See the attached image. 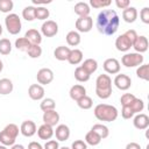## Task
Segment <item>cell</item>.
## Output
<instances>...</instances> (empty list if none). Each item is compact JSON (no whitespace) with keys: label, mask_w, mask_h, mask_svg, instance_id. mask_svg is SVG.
<instances>
[{"label":"cell","mask_w":149,"mask_h":149,"mask_svg":"<svg viewBox=\"0 0 149 149\" xmlns=\"http://www.w3.org/2000/svg\"><path fill=\"white\" fill-rule=\"evenodd\" d=\"M120 24L119 15L113 9H104L97 16V29L102 35H113Z\"/></svg>","instance_id":"6da1fadb"},{"label":"cell","mask_w":149,"mask_h":149,"mask_svg":"<svg viewBox=\"0 0 149 149\" xmlns=\"http://www.w3.org/2000/svg\"><path fill=\"white\" fill-rule=\"evenodd\" d=\"M119 115V112L116 107L107 104H99L94 107V116L99 121H106V122H112L116 120Z\"/></svg>","instance_id":"7a4b0ae2"},{"label":"cell","mask_w":149,"mask_h":149,"mask_svg":"<svg viewBox=\"0 0 149 149\" xmlns=\"http://www.w3.org/2000/svg\"><path fill=\"white\" fill-rule=\"evenodd\" d=\"M95 93L100 99H107L112 94V79L108 74H99L95 80Z\"/></svg>","instance_id":"3957f363"},{"label":"cell","mask_w":149,"mask_h":149,"mask_svg":"<svg viewBox=\"0 0 149 149\" xmlns=\"http://www.w3.org/2000/svg\"><path fill=\"white\" fill-rule=\"evenodd\" d=\"M5 26L7 28V31L12 35H16L21 31L22 24H21V19L19 17L17 14L15 13H9L5 17Z\"/></svg>","instance_id":"277c9868"},{"label":"cell","mask_w":149,"mask_h":149,"mask_svg":"<svg viewBox=\"0 0 149 149\" xmlns=\"http://www.w3.org/2000/svg\"><path fill=\"white\" fill-rule=\"evenodd\" d=\"M143 56L142 54H137V52H128L126 55L122 56L121 58V63L122 65H125L126 68H135V66H140L143 63Z\"/></svg>","instance_id":"5b68a950"},{"label":"cell","mask_w":149,"mask_h":149,"mask_svg":"<svg viewBox=\"0 0 149 149\" xmlns=\"http://www.w3.org/2000/svg\"><path fill=\"white\" fill-rule=\"evenodd\" d=\"M36 79L40 85H48L54 80V72L49 68H42L37 71Z\"/></svg>","instance_id":"8992f818"},{"label":"cell","mask_w":149,"mask_h":149,"mask_svg":"<svg viewBox=\"0 0 149 149\" xmlns=\"http://www.w3.org/2000/svg\"><path fill=\"white\" fill-rule=\"evenodd\" d=\"M93 27V19L88 16H80L76 21V29L80 33H88Z\"/></svg>","instance_id":"52a82bcc"},{"label":"cell","mask_w":149,"mask_h":149,"mask_svg":"<svg viewBox=\"0 0 149 149\" xmlns=\"http://www.w3.org/2000/svg\"><path fill=\"white\" fill-rule=\"evenodd\" d=\"M41 33L45 37H52L58 33V24L52 20H47L41 27Z\"/></svg>","instance_id":"ba28073f"},{"label":"cell","mask_w":149,"mask_h":149,"mask_svg":"<svg viewBox=\"0 0 149 149\" xmlns=\"http://www.w3.org/2000/svg\"><path fill=\"white\" fill-rule=\"evenodd\" d=\"M114 85L121 90V91H126L132 86V79L129 76L121 73V74H116L114 78Z\"/></svg>","instance_id":"9c48e42d"},{"label":"cell","mask_w":149,"mask_h":149,"mask_svg":"<svg viewBox=\"0 0 149 149\" xmlns=\"http://www.w3.org/2000/svg\"><path fill=\"white\" fill-rule=\"evenodd\" d=\"M20 132L23 136L26 137H31L36 134L37 132V128H36V125L34 121L31 120H26L21 123V127H20Z\"/></svg>","instance_id":"30bf717a"},{"label":"cell","mask_w":149,"mask_h":149,"mask_svg":"<svg viewBox=\"0 0 149 149\" xmlns=\"http://www.w3.org/2000/svg\"><path fill=\"white\" fill-rule=\"evenodd\" d=\"M102 68L107 73L115 74V73H119V71H120V63L116 58H107L104 62Z\"/></svg>","instance_id":"8fae6325"},{"label":"cell","mask_w":149,"mask_h":149,"mask_svg":"<svg viewBox=\"0 0 149 149\" xmlns=\"http://www.w3.org/2000/svg\"><path fill=\"white\" fill-rule=\"evenodd\" d=\"M28 95L33 100H42L44 97V88L40 84H31L28 88Z\"/></svg>","instance_id":"7c38bea8"},{"label":"cell","mask_w":149,"mask_h":149,"mask_svg":"<svg viewBox=\"0 0 149 149\" xmlns=\"http://www.w3.org/2000/svg\"><path fill=\"white\" fill-rule=\"evenodd\" d=\"M42 119H43V123L54 127L59 121V114L55 109H52V111H45V112H43Z\"/></svg>","instance_id":"4fadbf2b"},{"label":"cell","mask_w":149,"mask_h":149,"mask_svg":"<svg viewBox=\"0 0 149 149\" xmlns=\"http://www.w3.org/2000/svg\"><path fill=\"white\" fill-rule=\"evenodd\" d=\"M132 47L135 49V51L137 54H142L146 52L148 50V38L143 35H137V37L135 38V41L133 42Z\"/></svg>","instance_id":"5bb4252c"},{"label":"cell","mask_w":149,"mask_h":149,"mask_svg":"<svg viewBox=\"0 0 149 149\" xmlns=\"http://www.w3.org/2000/svg\"><path fill=\"white\" fill-rule=\"evenodd\" d=\"M133 125L135 128L140 129V130H143V129H147L148 126H149V116L144 113H139L135 118H134V121H133Z\"/></svg>","instance_id":"9a60e30c"},{"label":"cell","mask_w":149,"mask_h":149,"mask_svg":"<svg viewBox=\"0 0 149 149\" xmlns=\"http://www.w3.org/2000/svg\"><path fill=\"white\" fill-rule=\"evenodd\" d=\"M115 47L119 51H122V52H126L128 51L130 48H132V42L127 38V36L125 34L120 35L116 37L115 40Z\"/></svg>","instance_id":"2e32d148"},{"label":"cell","mask_w":149,"mask_h":149,"mask_svg":"<svg viewBox=\"0 0 149 149\" xmlns=\"http://www.w3.org/2000/svg\"><path fill=\"white\" fill-rule=\"evenodd\" d=\"M69 94H70V98H71L72 100L78 101L79 99H81L83 97L86 95V88H85L83 85L77 84V85H73V86L70 88Z\"/></svg>","instance_id":"e0dca14e"},{"label":"cell","mask_w":149,"mask_h":149,"mask_svg":"<svg viewBox=\"0 0 149 149\" xmlns=\"http://www.w3.org/2000/svg\"><path fill=\"white\" fill-rule=\"evenodd\" d=\"M54 134L58 141H66L70 137V128L66 125H58L56 130H54Z\"/></svg>","instance_id":"ac0fdd59"},{"label":"cell","mask_w":149,"mask_h":149,"mask_svg":"<svg viewBox=\"0 0 149 149\" xmlns=\"http://www.w3.org/2000/svg\"><path fill=\"white\" fill-rule=\"evenodd\" d=\"M122 19L127 23H133L137 19V9L135 7H128L122 10Z\"/></svg>","instance_id":"d6986e66"},{"label":"cell","mask_w":149,"mask_h":149,"mask_svg":"<svg viewBox=\"0 0 149 149\" xmlns=\"http://www.w3.org/2000/svg\"><path fill=\"white\" fill-rule=\"evenodd\" d=\"M37 135L41 140H50L54 136V129L51 126L43 123L42 126L38 127L37 129Z\"/></svg>","instance_id":"ffe728a7"},{"label":"cell","mask_w":149,"mask_h":149,"mask_svg":"<svg viewBox=\"0 0 149 149\" xmlns=\"http://www.w3.org/2000/svg\"><path fill=\"white\" fill-rule=\"evenodd\" d=\"M71 49L65 45H59L54 50V57L58 61H68Z\"/></svg>","instance_id":"44dd1931"},{"label":"cell","mask_w":149,"mask_h":149,"mask_svg":"<svg viewBox=\"0 0 149 149\" xmlns=\"http://www.w3.org/2000/svg\"><path fill=\"white\" fill-rule=\"evenodd\" d=\"M24 37L31 43V44H38L42 42V34L37 29H29L26 31Z\"/></svg>","instance_id":"7402d4cb"},{"label":"cell","mask_w":149,"mask_h":149,"mask_svg":"<svg viewBox=\"0 0 149 149\" xmlns=\"http://www.w3.org/2000/svg\"><path fill=\"white\" fill-rule=\"evenodd\" d=\"M74 13L77 14V15H79V17L80 16H88L90 15V12H91V9H90V6H88V3H86V2H77L76 5H74Z\"/></svg>","instance_id":"603a6c76"},{"label":"cell","mask_w":149,"mask_h":149,"mask_svg":"<svg viewBox=\"0 0 149 149\" xmlns=\"http://www.w3.org/2000/svg\"><path fill=\"white\" fill-rule=\"evenodd\" d=\"M88 74H92L93 72H95L97 71V69H98V62L95 61V59H93V58H87V59H85L84 62H83V64L80 65Z\"/></svg>","instance_id":"cb8c5ba5"},{"label":"cell","mask_w":149,"mask_h":149,"mask_svg":"<svg viewBox=\"0 0 149 149\" xmlns=\"http://www.w3.org/2000/svg\"><path fill=\"white\" fill-rule=\"evenodd\" d=\"M13 88H14V86H13V83L10 79H8V78L0 79V94H2V95L9 94V93H12Z\"/></svg>","instance_id":"d4e9b609"},{"label":"cell","mask_w":149,"mask_h":149,"mask_svg":"<svg viewBox=\"0 0 149 149\" xmlns=\"http://www.w3.org/2000/svg\"><path fill=\"white\" fill-rule=\"evenodd\" d=\"M81 61H83V52H81V50H79V49H72L70 51L68 62L70 64H72V65H77Z\"/></svg>","instance_id":"484cf974"},{"label":"cell","mask_w":149,"mask_h":149,"mask_svg":"<svg viewBox=\"0 0 149 149\" xmlns=\"http://www.w3.org/2000/svg\"><path fill=\"white\" fill-rule=\"evenodd\" d=\"M100 142H101V137L97 133H94L93 130H90L85 135V143L86 144H90V146L94 147V146H98Z\"/></svg>","instance_id":"4316f807"},{"label":"cell","mask_w":149,"mask_h":149,"mask_svg":"<svg viewBox=\"0 0 149 149\" xmlns=\"http://www.w3.org/2000/svg\"><path fill=\"white\" fill-rule=\"evenodd\" d=\"M66 42L70 47H77L80 43V35L78 31L71 30L66 34Z\"/></svg>","instance_id":"83f0119b"},{"label":"cell","mask_w":149,"mask_h":149,"mask_svg":"<svg viewBox=\"0 0 149 149\" xmlns=\"http://www.w3.org/2000/svg\"><path fill=\"white\" fill-rule=\"evenodd\" d=\"M91 130H93L94 133H97V134L101 137V140L106 139V137L109 135L108 128H107L105 125H102V123H95V125H93L92 128H91Z\"/></svg>","instance_id":"f1b7e54d"},{"label":"cell","mask_w":149,"mask_h":149,"mask_svg":"<svg viewBox=\"0 0 149 149\" xmlns=\"http://www.w3.org/2000/svg\"><path fill=\"white\" fill-rule=\"evenodd\" d=\"M90 76H91V74H88L81 66H78V68H76V70H74V78H76L78 81H80V83L87 81V80L90 79Z\"/></svg>","instance_id":"f546056e"},{"label":"cell","mask_w":149,"mask_h":149,"mask_svg":"<svg viewBox=\"0 0 149 149\" xmlns=\"http://www.w3.org/2000/svg\"><path fill=\"white\" fill-rule=\"evenodd\" d=\"M30 45H31V43L26 37H19L15 41V48L17 50H21V51H26L27 52V50L29 49Z\"/></svg>","instance_id":"4dcf8cb0"},{"label":"cell","mask_w":149,"mask_h":149,"mask_svg":"<svg viewBox=\"0 0 149 149\" xmlns=\"http://www.w3.org/2000/svg\"><path fill=\"white\" fill-rule=\"evenodd\" d=\"M15 140L13 136H10L8 133H6L5 130H1L0 132V143L2 146H13L15 143Z\"/></svg>","instance_id":"1f68e13d"},{"label":"cell","mask_w":149,"mask_h":149,"mask_svg":"<svg viewBox=\"0 0 149 149\" xmlns=\"http://www.w3.org/2000/svg\"><path fill=\"white\" fill-rule=\"evenodd\" d=\"M136 76L143 80H149V65L143 64L136 69Z\"/></svg>","instance_id":"d6a6232c"},{"label":"cell","mask_w":149,"mask_h":149,"mask_svg":"<svg viewBox=\"0 0 149 149\" xmlns=\"http://www.w3.org/2000/svg\"><path fill=\"white\" fill-rule=\"evenodd\" d=\"M40 107L43 112L45 111H52L55 109L56 107V102L52 98H45V99H42V102L40 104Z\"/></svg>","instance_id":"836d02e7"},{"label":"cell","mask_w":149,"mask_h":149,"mask_svg":"<svg viewBox=\"0 0 149 149\" xmlns=\"http://www.w3.org/2000/svg\"><path fill=\"white\" fill-rule=\"evenodd\" d=\"M50 15L49 9H47L45 7L41 6V7H35V19L37 20H47Z\"/></svg>","instance_id":"e575fe53"},{"label":"cell","mask_w":149,"mask_h":149,"mask_svg":"<svg viewBox=\"0 0 149 149\" xmlns=\"http://www.w3.org/2000/svg\"><path fill=\"white\" fill-rule=\"evenodd\" d=\"M12 51V43L8 38L0 40V54L1 55H9Z\"/></svg>","instance_id":"d590c367"},{"label":"cell","mask_w":149,"mask_h":149,"mask_svg":"<svg viewBox=\"0 0 149 149\" xmlns=\"http://www.w3.org/2000/svg\"><path fill=\"white\" fill-rule=\"evenodd\" d=\"M22 17L27 21L35 20V7L34 6H27L22 10Z\"/></svg>","instance_id":"8d00e7d4"},{"label":"cell","mask_w":149,"mask_h":149,"mask_svg":"<svg viewBox=\"0 0 149 149\" xmlns=\"http://www.w3.org/2000/svg\"><path fill=\"white\" fill-rule=\"evenodd\" d=\"M27 54L30 58H38L42 55V48L38 44H31L27 50Z\"/></svg>","instance_id":"74e56055"},{"label":"cell","mask_w":149,"mask_h":149,"mask_svg":"<svg viewBox=\"0 0 149 149\" xmlns=\"http://www.w3.org/2000/svg\"><path fill=\"white\" fill-rule=\"evenodd\" d=\"M77 105H78V107H80L81 109H90V108L92 107V105H93V100H92L91 97L85 95V97H83L81 99H79V100L77 101Z\"/></svg>","instance_id":"f35d334b"},{"label":"cell","mask_w":149,"mask_h":149,"mask_svg":"<svg viewBox=\"0 0 149 149\" xmlns=\"http://www.w3.org/2000/svg\"><path fill=\"white\" fill-rule=\"evenodd\" d=\"M129 107L132 108V111H133L134 113H140V112H142L143 108H144V102H143L142 99L135 98V99L133 100V102L129 105Z\"/></svg>","instance_id":"ab89813d"},{"label":"cell","mask_w":149,"mask_h":149,"mask_svg":"<svg viewBox=\"0 0 149 149\" xmlns=\"http://www.w3.org/2000/svg\"><path fill=\"white\" fill-rule=\"evenodd\" d=\"M14 7V3L12 0H0V12L2 13H9Z\"/></svg>","instance_id":"60d3db41"},{"label":"cell","mask_w":149,"mask_h":149,"mask_svg":"<svg viewBox=\"0 0 149 149\" xmlns=\"http://www.w3.org/2000/svg\"><path fill=\"white\" fill-rule=\"evenodd\" d=\"M3 130L6 132V133H8L10 136H13L14 139H16L17 137V135H19V127L15 125V123H9V125H7L5 128H3Z\"/></svg>","instance_id":"b9f144b4"},{"label":"cell","mask_w":149,"mask_h":149,"mask_svg":"<svg viewBox=\"0 0 149 149\" xmlns=\"http://www.w3.org/2000/svg\"><path fill=\"white\" fill-rule=\"evenodd\" d=\"M112 3V1L109 0H90V5L93 8H104V7H108Z\"/></svg>","instance_id":"7bdbcfd3"},{"label":"cell","mask_w":149,"mask_h":149,"mask_svg":"<svg viewBox=\"0 0 149 149\" xmlns=\"http://www.w3.org/2000/svg\"><path fill=\"white\" fill-rule=\"evenodd\" d=\"M135 98H136V97H135L134 94H132V93H125V94L121 95L120 102H121L122 106H129V105L133 102V100H134Z\"/></svg>","instance_id":"ee69618b"},{"label":"cell","mask_w":149,"mask_h":149,"mask_svg":"<svg viewBox=\"0 0 149 149\" xmlns=\"http://www.w3.org/2000/svg\"><path fill=\"white\" fill-rule=\"evenodd\" d=\"M140 17H141V21L146 24L149 23V7H143L140 12Z\"/></svg>","instance_id":"f6af8a7d"},{"label":"cell","mask_w":149,"mask_h":149,"mask_svg":"<svg viewBox=\"0 0 149 149\" xmlns=\"http://www.w3.org/2000/svg\"><path fill=\"white\" fill-rule=\"evenodd\" d=\"M134 112L132 111V108L129 106H122V109H121V115L123 119H130L134 116Z\"/></svg>","instance_id":"bcb514c9"},{"label":"cell","mask_w":149,"mask_h":149,"mask_svg":"<svg viewBox=\"0 0 149 149\" xmlns=\"http://www.w3.org/2000/svg\"><path fill=\"white\" fill-rule=\"evenodd\" d=\"M71 149H87V144L83 140H76L72 142Z\"/></svg>","instance_id":"7dc6e473"},{"label":"cell","mask_w":149,"mask_h":149,"mask_svg":"<svg viewBox=\"0 0 149 149\" xmlns=\"http://www.w3.org/2000/svg\"><path fill=\"white\" fill-rule=\"evenodd\" d=\"M44 149H59V146H58V142L56 140H49L45 142Z\"/></svg>","instance_id":"c3c4849f"},{"label":"cell","mask_w":149,"mask_h":149,"mask_svg":"<svg viewBox=\"0 0 149 149\" xmlns=\"http://www.w3.org/2000/svg\"><path fill=\"white\" fill-rule=\"evenodd\" d=\"M125 35H126L127 38L132 42V44H133V42L135 41V38L137 37V33H136L134 29H129V30H127V31L125 33Z\"/></svg>","instance_id":"681fc988"},{"label":"cell","mask_w":149,"mask_h":149,"mask_svg":"<svg viewBox=\"0 0 149 149\" xmlns=\"http://www.w3.org/2000/svg\"><path fill=\"white\" fill-rule=\"evenodd\" d=\"M115 5H116V7H118V8L126 9V8H128V7H129L130 2H129V0H116V1H115Z\"/></svg>","instance_id":"f907efd6"},{"label":"cell","mask_w":149,"mask_h":149,"mask_svg":"<svg viewBox=\"0 0 149 149\" xmlns=\"http://www.w3.org/2000/svg\"><path fill=\"white\" fill-rule=\"evenodd\" d=\"M28 149H43V147H42L41 143H38L36 141H33L28 144Z\"/></svg>","instance_id":"816d5d0a"},{"label":"cell","mask_w":149,"mask_h":149,"mask_svg":"<svg viewBox=\"0 0 149 149\" xmlns=\"http://www.w3.org/2000/svg\"><path fill=\"white\" fill-rule=\"evenodd\" d=\"M126 149H141V146L136 142H129L126 146Z\"/></svg>","instance_id":"f5cc1de1"},{"label":"cell","mask_w":149,"mask_h":149,"mask_svg":"<svg viewBox=\"0 0 149 149\" xmlns=\"http://www.w3.org/2000/svg\"><path fill=\"white\" fill-rule=\"evenodd\" d=\"M31 1L35 5H44V3H50L51 2L50 0H44V1H42V0H31Z\"/></svg>","instance_id":"db71d44e"},{"label":"cell","mask_w":149,"mask_h":149,"mask_svg":"<svg viewBox=\"0 0 149 149\" xmlns=\"http://www.w3.org/2000/svg\"><path fill=\"white\" fill-rule=\"evenodd\" d=\"M10 149H24V147L22 144H13Z\"/></svg>","instance_id":"11a10c76"},{"label":"cell","mask_w":149,"mask_h":149,"mask_svg":"<svg viewBox=\"0 0 149 149\" xmlns=\"http://www.w3.org/2000/svg\"><path fill=\"white\" fill-rule=\"evenodd\" d=\"M2 69H3V63H2V61L0 59V72L2 71Z\"/></svg>","instance_id":"9f6ffc18"},{"label":"cell","mask_w":149,"mask_h":149,"mask_svg":"<svg viewBox=\"0 0 149 149\" xmlns=\"http://www.w3.org/2000/svg\"><path fill=\"white\" fill-rule=\"evenodd\" d=\"M0 149H7V147H6V146H2V144H0Z\"/></svg>","instance_id":"6f0895ef"},{"label":"cell","mask_w":149,"mask_h":149,"mask_svg":"<svg viewBox=\"0 0 149 149\" xmlns=\"http://www.w3.org/2000/svg\"><path fill=\"white\" fill-rule=\"evenodd\" d=\"M1 34H2V26L0 24V36H1Z\"/></svg>","instance_id":"680465c9"},{"label":"cell","mask_w":149,"mask_h":149,"mask_svg":"<svg viewBox=\"0 0 149 149\" xmlns=\"http://www.w3.org/2000/svg\"><path fill=\"white\" fill-rule=\"evenodd\" d=\"M59 149H71V148H68V147H62V148H59Z\"/></svg>","instance_id":"91938a15"}]
</instances>
